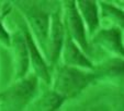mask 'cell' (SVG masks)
<instances>
[{"label": "cell", "instance_id": "cell-12", "mask_svg": "<svg viewBox=\"0 0 124 111\" xmlns=\"http://www.w3.org/2000/svg\"><path fill=\"white\" fill-rule=\"evenodd\" d=\"M0 42L2 43L3 45H6V46H10L11 45V36L9 35V33L7 32V30L3 26L1 14H0Z\"/></svg>", "mask_w": 124, "mask_h": 111}, {"label": "cell", "instance_id": "cell-5", "mask_svg": "<svg viewBox=\"0 0 124 111\" xmlns=\"http://www.w3.org/2000/svg\"><path fill=\"white\" fill-rule=\"evenodd\" d=\"M22 34H23L24 38H25L26 46H28L30 63L33 65V69H34L35 73H36L35 76L41 77L47 84H49L51 83V75H49V72H48V67H47L44 58L42 57L41 51L39 50L38 45L35 43L34 37L32 36V33L29 30L28 25L22 26Z\"/></svg>", "mask_w": 124, "mask_h": 111}, {"label": "cell", "instance_id": "cell-2", "mask_svg": "<svg viewBox=\"0 0 124 111\" xmlns=\"http://www.w3.org/2000/svg\"><path fill=\"white\" fill-rule=\"evenodd\" d=\"M36 92L38 77L35 75L18 80L8 89L0 92V106H5L8 111H23L35 97Z\"/></svg>", "mask_w": 124, "mask_h": 111}, {"label": "cell", "instance_id": "cell-11", "mask_svg": "<svg viewBox=\"0 0 124 111\" xmlns=\"http://www.w3.org/2000/svg\"><path fill=\"white\" fill-rule=\"evenodd\" d=\"M65 99L54 90H49L39 99L36 104L38 111H61Z\"/></svg>", "mask_w": 124, "mask_h": 111}, {"label": "cell", "instance_id": "cell-3", "mask_svg": "<svg viewBox=\"0 0 124 111\" xmlns=\"http://www.w3.org/2000/svg\"><path fill=\"white\" fill-rule=\"evenodd\" d=\"M25 15L29 21V30L33 31L32 36H35L39 46L44 49L46 55L51 30V14L33 7L25 12Z\"/></svg>", "mask_w": 124, "mask_h": 111}, {"label": "cell", "instance_id": "cell-13", "mask_svg": "<svg viewBox=\"0 0 124 111\" xmlns=\"http://www.w3.org/2000/svg\"><path fill=\"white\" fill-rule=\"evenodd\" d=\"M86 111H110V110L104 109V108H101V107H94V108H89Z\"/></svg>", "mask_w": 124, "mask_h": 111}, {"label": "cell", "instance_id": "cell-9", "mask_svg": "<svg viewBox=\"0 0 124 111\" xmlns=\"http://www.w3.org/2000/svg\"><path fill=\"white\" fill-rule=\"evenodd\" d=\"M11 45L13 47L14 59H16V76H18V80H21L25 77V74L30 65L28 46H26V42L23 34L16 35L14 38H11Z\"/></svg>", "mask_w": 124, "mask_h": 111}, {"label": "cell", "instance_id": "cell-10", "mask_svg": "<svg viewBox=\"0 0 124 111\" xmlns=\"http://www.w3.org/2000/svg\"><path fill=\"white\" fill-rule=\"evenodd\" d=\"M76 6L84 24H86L89 31V35H93L99 27V12L97 2L92 0H80L76 2Z\"/></svg>", "mask_w": 124, "mask_h": 111}, {"label": "cell", "instance_id": "cell-6", "mask_svg": "<svg viewBox=\"0 0 124 111\" xmlns=\"http://www.w3.org/2000/svg\"><path fill=\"white\" fill-rule=\"evenodd\" d=\"M64 39V25L61 22L59 13L55 12L53 15H51V30L46 52V57L48 58L52 65H54L61 57Z\"/></svg>", "mask_w": 124, "mask_h": 111}, {"label": "cell", "instance_id": "cell-7", "mask_svg": "<svg viewBox=\"0 0 124 111\" xmlns=\"http://www.w3.org/2000/svg\"><path fill=\"white\" fill-rule=\"evenodd\" d=\"M63 58L65 61V65L74 68H84V69L93 70L91 61L86 57L82 50L76 45V43L73 40V38L69 36V34L64 39L63 45Z\"/></svg>", "mask_w": 124, "mask_h": 111}, {"label": "cell", "instance_id": "cell-1", "mask_svg": "<svg viewBox=\"0 0 124 111\" xmlns=\"http://www.w3.org/2000/svg\"><path fill=\"white\" fill-rule=\"evenodd\" d=\"M97 73L87 72L79 68L63 65L58 70L54 83V90L65 100L76 97L97 80Z\"/></svg>", "mask_w": 124, "mask_h": 111}, {"label": "cell", "instance_id": "cell-8", "mask_svg": "<svg viewBox=\"0 0 124 111\" xmlns=\"http://www.w3.org/2000/svg\"><path fill=\"white\" fill-rule=\"evenodd\" d=\"M94 43L105 47L108 50L116 53L119 57H123V45H122V32L117 26L101 30L94 37Z\"/></svg>", "mask_w": 124, "mask_h": 111}, {"label": "cell", "instance_id": "cell-4", "mask_svg": "<svg viewBox=\"0 0 124 111\" xmlns=\"http://www.w3.org/2000/svg\"><path fill=\"white\" fill-rule=\"evenodd\" d=\"M66 5V23L69 36L73 38L84 53L90 52L89 44L87 42V33L84 21L78 12L76 1H67Z\"/></svg>", "mask_w": 124, "mask_h": 111}]
</instances>
